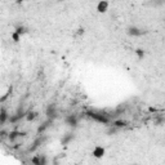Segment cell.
<instances>
[{
    "instance_id": "22",
    "label": "cell",
    "mask_w": 165,
    "mask_h": 165,
    "mask_svg": "<svg viewBox=\"0 0 165 165\" xmlns=\"http://www.w3.org/2000/svg\"><path fill=\"white\" fill-rule=\"evenodd\" d=\"M116 130H118V129H116V128L111 126V128H110V129L107 130V133H108V134H114V133H116Z\"/></svg>"
},
{
    "instance_id": "11",
    "label": "cell",
    "mask_w": 165,
    "mask_h": 165,
    "mask_svg": "<svg viewBox=\"0 0 165 165\" xmlns=\"http://www.w3.org/2000/svg\"><path fill=\"white\" fill-rule=\"evenodd\" d=\"M128 124L129 123H128L126 120H114V123H112L111 126L116 128V129H123V128L128 126Z\"/></svg>"
},
{
    "instance_id": "8",
    "label": "cell",
    "mask_w": 165,
    "mask_h": 165,
    "mask_svg": "<svg viewBox=\"0 0 165 165\" xmlns=\"http://www.w3.org/2000/svg\"><path fill=\"white\" fill-rule=\"evenodd\" d=\"M105 148L102 147V146H96V147L93 148V152H92V155H93L96 159H101L105 156Z\"/></svg>"
},
{
    "instance_id": "20",
    "label": "cell",
    "mask_w": 165,
    "mask_h": 165,
    "mask_svg": "<svg viewBox=\"0 0 165 165\" xmlns=\"http://www.w3.org/2000/svg\"><path fill=\"white\" fill-rule=\"evenodd\" d=\"M39 161H40V155L34 156V157L31 159V164H32V165H39Z\"/></svg>"
},
{
    "instance_id": "16",
    "label": "cell",
    "mask_w": 165,
    "mask_h": 165,
    "mask_svg": "<svg viewBox=\"0 0 165 165\" xmlns=\"http://www.w3.org/2000/svg\"><path fill=\"white\" fill-rule=\"evenodd\" d=\"M8 121H9V124H17V123H20V121H21V119L18 118L16 114H12V115H9Z\"/></svg>"
},
{
    "instance_id": "17",
    "label": "cell",
    "mask_w": 165,
    "mask_h": 165,
    "mask_svg": "<svg viewBox=\"0 0 165 165\" xmlns=\"http://www.w3.org/2000/svg\"><path fill=\"white\" fill-rule=\"evenodd\" d=\"M134 53H136V56H137V58L138 59H143L144 58V51L143 49H141V48H138V49H136L134 51Z\"/></svg>"
},
{
    "instance_id": "1",
    "label": "cell",
    "mask_w": 165,
    "mask_h": 165,
    "mask_svg": "<svg viewBox=\"0 0 165 165\" xmlns=\"http://www.w3.org/2000/svg\"><path fill=\"white\" fill-rule=\"evenodd\" d=\"M85 115L89 116L90 119L98 121V123H102V124L110 123V116L106 112H98V111H93V110H88V111H85Z\"/></svg>"
},
{
    "instance_id": "18",
    "label": "cell",
    "mask_w": 165,
    "mask_h": 165,
    "mask_svg": "<svg viewBox=\"0 0 165 165\" xmlns=\"http://www.w3.org/2000/svg\"><path fill=\"white\" fill-rule=\"evenodd\" d=\"M10 38H12V40H13L14 43H20L21 41V36L20 35H18L17 32H12V35H10Z\"/></svg>"
},
{
    "instance_id": "2",
    "label": "cell",
    "mask_w": 165,
    "mask_h": 165,
    "mask_svg": "<svg viewBox=\"0 0 165 165\" xmlns=\"http://www.w3.org/2000/svg\"><path fill=\"white\" fill-rule=\"evenodd\" d=\"M126 34L130 35V36H143L147 34V31L143 28H139L137 26H129L126 28Z\"/></svg>"
},
{
    "instance_id": "10",
    "label": "cell",
    "mask_w": 165,
    "mask_h": 165,
    "mask_svg": "<svg viewBox=\"0 0 165 165\" xmlns=\"http://www.w3.org/2000/svg\"><path fill=\"white\" fill-rule=\"evenodd\" d=\"M51 124H52V120H47V121H44L43 124H40L39 126H38V129H36V132H38V134H43L44 133L48 128L51 126Z\"/></svg>"
},
{
    "instance_id": "14",
    "label": "cell",
    "mask_w": 165,
    "mask_h": 165,
    "mask_svg": "<svg viewBox=\"0 0 165 165\" xmlns=\"http://www.w3.org/2000/svg\"><path fill=\"white\" fill-rule=\"evenodd\" d=\"M108 2H99L98 4H97V10L99 12V13H105V12H107L108 9Z\"/></svg>"
},
{
    "instance_id": "24",
    "label": "cell",
    "mask_w": 165,
    "mask_h": 165,
    "mask_svg": "<svg viewBox=\"0 0 165 165\" xmlns=\"http://www.w3.org/2000/svg\"><path fill=\"white\" fill-rule=\"evenodd\" d=\"M21 146H22V144H20V143H17L16 146H13V148H14V150H18V148H20V147H21Z\"/></svg>"
},
{
    "instance_id": "7",
    "label": "cell",
    "mask_w": 165,
    "mask_h": 165,
    "mask_svg": "<svg viewBox=\"0 0 165 165\" xmlns=\"http://www.w3.org/2000/svg\"><path fill=\"white\" fill-rule=\"evenodd\" d=\"M75 136H74V133H66L62 136V138H61V143H62L63 146H67V144H70L72 141H74Z\"/></svg>"
},
{
    "instance_id": "26",
    "label": "cell",
    "mask_w": 165,
    "mask_h": 165,
    "mask_svg": "<svg viewBox=\"0 0 165 165\" xmlns=\"http://www.w3.org/2000/svg\"><path fill=\"white\" fill-rule=\"evenodd\" d=\"M133 165H137V164H133Z\"/></svg>"
},
{
    "instance_id": "15",
    "label": "cell",
    "mask_w": 165,
    "mask_h": 165,
    "mask_svg": "<svg viewBox=\"0 0 165 165\" xmlns=\"http://www.w3.org/2000/svg\"><path fill=\"white\" fill-rule=\"evenodd\" d=\"M12 93H13V87H12V85H10V87L8 88V90L5 92V94L0 97V103H4V102H7V99L9 98L10 96H12Z\"/></svg>"
},
{
    "instance_id": "4",
    "label": "cell",
    "mask_w": 165,
    "mask_h": 165,
    "mask_svg": "<svg viewBox=\"0 0 165 165\" xmlns=\"http://www.w3.org/2000/svg\"><path fill=\"white\" fill-rule=\"evenodd\" d=\"M65 123L71 126V128H76L77 124H79V116L76 114H70V115H67L66 116V119H65Z\"/></svg>"
},
{
    "instance_id": "9",
    "label": "cell",
    "mask_w": 165,
    "mask_h": 165,
    "mask_svg": "<svg viewBox=\"0 0 165 165\" xmlns=\"http://www.w3.org/2000/svg\"><path fill=\"white\" fill-rule=\"evenodd\" d=\"M44 141H45V137H39V138H36V139L34 141L32 146H30V147H28V152H34L40 144H43V142H44Z\"/></svg>"
},
{
    "instance_id": "12",
    "label": "cell",
    "mask_w": 165,
    "mask_h": 165,
    "mask_svg": "<svg viewBox=\"0 0 165 165\" xmlns=\"http://www.w3.org/2000/svg\"><path fill=\"white\" fill-rule=\"evenodd\" d=\"M28 27H26V26H23V25H17L16 26V28H14V32H17L20 36H22V35H25V34H28Z\"/></svg>"
},
{
    "instance_id": "23",
    "label": "cell",
    "mask_w": 165,
    "mask_h": 165,
    "mask_svg": "<svg viewBox=\"0 0 165 165\" xmlns=\"http://www.w3.org/2000/svg\"><path fill=\"white\" fill-rule=\"evenodd\" d=\"M83 34H84V28H81V27H80V28H79V30H77V32H76V35H83Z\"/></svg>"
},
{
    "instance_id": "21",
    "label": "cell",
    "mask_w": 165,
    "mask_h": 165,
    "mask_svg": "<svg viewBox=\"0 0 165 165\" xmlns=\"http://www.w3.org/2000/svg\"><path fill=\"white\" fill-rule=\"evenodd\" d=\"M4 137H8V132L2 129V130H0V138H4Z\"/></svg>"
},
{
    "instance_id": "13",
    "label": "cell",
    "mask_w": 165,
    "mask_h": 165,
    "mask_svg": "<svg viewBox=\"0 0 165 165\" xmlns=\"http://www.w3.org/2000/svg\"><path fill=\"white\" fill-rule=\"evenodd\" d=\"M25 118H26L27 121H34L36 118H38V112L30 108V110H27V111H26V116H25Z\"/></svg>"
},
{
    "instance_id": "19",
    "label": "cell",
    "mask_w": 165,
    "mask_h": 165,
    "mask_svg": "<svg viewBox=\"0 0 165 165\" xmlns=\"http://www.w3.org/2000/svg\"><path fill=\"white\" fill-rule=\"evenodd\" d=\"M39 165H48V157H47L45 155H40Z\"/></svg>"
},
{
    "instance_id": "3",
    "label": "cell",
    "mask_w": 165,
    "mask_h": 165,
    "mask_svg": "<svg viewBox=\"0 0 165 165\" xmlns=\"http://www.w3.org/2000/svg\"><path fill=\"white\" fill-rule=\"evenodd\" d=\"M45 115H47V118L48 120H52L53 119H56L57 118V106L54 105V103H51V105H48L47 106V110H45Z\"/></svg>"
},
{
    "instance_id": "25",
    "label": "cell",
    "mask_w": 165,
    "mask_h": 165,
    "mask_svg": "<svg viewBox=\"0 0 165 165\" xmlns=\"http://www.w3.org/2000/svg\"><path fill=\"white\" fill-rule=\"evenodd\" d=\"M53 165H58V163H54V164H53Z\"/></svg>"
},
{
    "instance_id": "5",
    "label": "cell",
    "mask_w": 165,
    "mask_h": 165,
    "mask_svg": "<svg viewBox=\"0 0 165 165\" xmlns=\"http://www.w3.org/2000/svg\"><path fill=\"white\" fill-rule=\"evenodd\" d=\"M27 136V132H21V130H10L8 133V139L10 141V142H13V141H16L18 137H26Z\"/></svg>"
},
{
    "instance_id": "6",
    "label": "cell",
    "mask_w": 165,
    "mask_h": 165,
    "mask_svg": "<svg viewBox=\"0 0 165 165\" xmlns=\"http://www.w3.org/2000/svg\"><path fill=\"white\" fill-rule=\"evenodd\" d=\"M8 119H9V114H8L7 107H2L0 108V126H3L7 123Z\"/></svg>"
}]
</instances>
